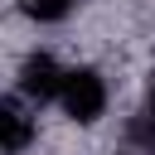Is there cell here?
I'll return each instance as SVG.
<instances>
[{"label": "cell", "mask_w": 155, "mask_h": 155, "mask_svg": "<svg viewBox=\"0 0 155 155\" xmlns=\"http://www.w3.org/2000/svg\"><path fill=\"white\" fill-rule=\"evenodd\" d=\"M58 107H63V116H68L73 126H97V121L107 116V107H111V87H107V78H102V68H92V63L68 68L63 92H58Z\"/></svg>", "instance_id": "1"}, {"label": "cell", "mask_w": 155, "mask_h": 155, "mask_svg": "<svg viewBox=\"0 0 155 155\" xmlns=\"http://www.w3.org/2000/svg\"><path fill=\"white\" fill-rule=\"evenodd\" d=\"M63 78H68V68H63L53 53H29V58L19 63V73H15V92H19L29 107H48V102H58Z\"/></svg>", "instance_id": "2"}, {"label": "cell", "mask_w": 155, "mask_h": 155, "mask_svg": "<svg viewBox=\"0 0 155 155\" xmlns=\"http://www.w3.org/2000/svg\"><path fill=\"white\" fill-rule=\"evenodd\" d=\"M39 107H29L19 92L15 97H5V107H0V136H5V155H24L34 140H39V116H34Z\"/></svg>", "instance_id": "3"}, {"label": "cell", "mask_w": 155, "mask_h": 155, "mask_svg": "<svg viewBox=\"0 0 155 155\" xmlns=\"http://www.w3.org/2000/svg\"><path fill=\"white\" fill-rule=\"evenodd\" d=\"M15 5H19V15L34 19V24H63V19L78 10V0H15Z\"/></svg>", "instance_id": "4"}]
</instances>
